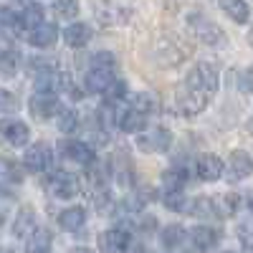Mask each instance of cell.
<instances>
[{
    "label": "cell",
    "instance_id": "f35d334b",
    "mask_svg": "<svg viewBox=\"0 0 253 253\" xmlns=\"http://www.w3.org/2000/svg\"><path fill=\"white\" fill-rule=\"evenodd\" d=\"M3 220H5V215H3V210H0V225H3Z\"/></svg>",
    "mask_w": 253,
    "mask_h": 253
},
{
    "label": "cell",
    "instance_id": "74e56055",
    "mask_svg": "<svg viewBox=\"0 0 253 253\" xmlns=\"http://www.w3.org/2000/svg\"><path fill=\"white\" fill-rule=\"evenodd\" d=\"M71 253H94L91 248H71Z\"/></svg>",
    "mask_w": 253,
    "mask_h": 253
},
{
    "label": "cell",
    "instance_id": "e575fe53",
    "mask_svg": "<svg viewBox=\"0 0 253 253\" xmlns=\"http://www.w3.org/2000/svg\"><path fill=\"white\" fill-rule=\"evenodd\" d=\"M0 175H3V177H13L15 182L23 177V175L18 172V165L15 162H8V160H0Z\"/></svg>",
    "mask_w": 253,
    "mask_h": 253
},
{
    "label": "cell",
    "instance_id": "5bb4252c",
    "mask_svg": "<svg viewBox=\"0 0 253 253\" xmlns=\"http://www.w3.org/2000/svg\"><path fill=\"white\" fill-rule=\"evenodd\" d=\"M18 23H20V38H28V33L33 28H38L41 23H43V8H41L38 3H28L26 10L18 15Z\"/></svg>",
    "mask_w": 253,
    "mask_h": 253
},
{
    "label": "cell",
    "instance_id": "7402d4cb",
    "mask_svg": "<svg viewBox=\"0 0 253 253\" xmlns=\"http://www.w3.org/2000/svg\"><path fill=\"white\" fill-rule=\"evenodd\" d=\"M218 5L220 10L233 20V23H248V18H251V8L246 0H218Z\"/></svg>",
    "mask_w": 253,
    "mask_h": 253
},
{
    "label": "cell",
    "instance_id": "2e32d148",
    "mask_svg": "<svg viewBox=\"0 0 253 253\" xmlns=\"http://www.w3.org/2000/svg\"><path fill=\"white\" fill-rule=\"evenodd\" d=\"M63 41L71 48H84L91 41V28L86 23H69L63 28Z\"/></svg>",
    "mask_w": 253,
    "mask_h": 253
},
{
    "label": "cell",
    "instance_id": "d590c367",
    "mask_svg": "<svg viewBox=\"0 0 253 253\" xmlns=\"http://www.w3.org/2000/svg\"><path fill=\"white\" fill-rule=\"evenodd\" d=\"M107 94L112 96V99H122V96H126V84L124 81H112V86L107 89Z\"/></svg>",
    "mask_w": 253,
    "mask_h": 253
},
{
    "label": "cell",
    "instance_id": "d4e9b609",
    "mask_svg": "<svg viewBox=\"0 0 253 253\" xmlns=\"http://www.w3.org/2000/svg\"><path fill=\"white\" fill-rule=\"evenodd\" d=\"M185 213L187 215H198V218H215V200L210 198H195L193 203H185Z\"/></svg>",
    "mask_w": 253,
    "mask_h": 253
},
{
    "label": "cell",
    "instance_id": "1f68e13d",
    "mask_svg": "<svg viewBox=\"0 0 253 253\" xmlns=\"http://www.w3.org/2000/svg\"><path fill=\"white\" fill-rule=\"evenodd\" d=\"M0 26H5L10 28L18 38H20V23H18V13L10 10L8 5H0Z\"/></svg>",
    "mask_w": 253,
    "mask_h": 253
},
{
    "label": "cell",
    "instance_id": "d6a6232c",
    "mask_svg": "<svg viewBox=\"0 0 253 253\" xmlns=\"http://www.w3.org/2000/svg\"><path fill=\"white\" fill-rule=\"evenodd\" d=\"M91 66L114 71V66H117V58H114V53H112V51H99V53H94V58H91Z\"/></svg>",
    "mask_w": 253,
    "mask_h": 253
},
{
    "label": "cell",
    "instance_id": "30bf717a",
    "mask_svg": "<svg viewBox=\"0 0 253 253\" xmlns=\"http://www.w3.org/2000/svg\"><path fill=\"white\" fill-rule=\"evenodd\" d=\"M208 101L210 99L205 94H198L193 89H185L182 86V91L177 94V109H180L182 117H195V114H200L208 107Z\"/></svg>",
    "mask_w": 253,
    "mask_h": 253
},
{
    "label": "cell",
    "instance_id": "9a60e30c",
    "mask_svg": "<svg viewBox=\"0 0 253 253\" xmlns=\"http://www.w3.org/2000/svg\"><path fill=\"white\" fill-rule=\"evenodd\" d=\"M58 225L63 230H69V233H79V230L86 225V210L74 205V208H66V210H61V215H58Z\"/></svg>",
    "mask_w": 253,
    "mask_h": 253
},
{
    "label": "cell",
    "instance_id": "d6986e66",
    "mask_svg": "<svg viewBox=\"0 0 253 253\" xmlns=\"http://www.w3.org/2000/svg\"><path fill=\"white\" fill-rule=\"evenodd\" d=\"M53 233L48 228H36L33 233L26 238V253H51Z\"/></svg>",
    "mask_w": 253,
    "mask_h": 253
},
{
    "label": "cell",
    "instance_id": "836d02e7",
    "mask_svg": "<svg viewBox=\"0 0 253 253\" xmlns=\"http://www.w3.org/2000/svg\"><path fill=\"white\" fill-rule=\"evenodd\" d=\"M15 109H18V99L8 89L0 86V114H13Z\"/></svg>",
    "mask_w": 253,
    "mask_h": 253
},
{
    "label": "cell",
    "instance_id": "ffe728a7",
    "mask_svg": "<svg viewBox=\"0 0 253 253\" xmlns=\"http://www.w3.org/2000/svg\"><path fill=\"white\" fill-rule=\"evenodd\" d=\"M117 124H119V129L126 132V134H139V132L147 129V117H142L139 112H134V109L129 107V109H124V112L119 114Z\"/></svg>",
    "mask_w": 253,
    "mask_h": 253
},
{
    "label": "cell",
    "instance_id": "7c38bea8",
    "mask_svg": "<svg viewBox=\"0 0 253 253\" xmlns=\"http://www.w3.org/2000/svg\"><path fill=\"white\" fill-rule=\"evenodd\" d=\"M223 167L225 165H223V160L218 155H203L198 160V165H195V172H198V177L203 182H215V180L223 177Z\"/></svg>",
    "mask_w": 253,
    "mask_h": 253
},
{
    "label": "cell",
    "instance_id": "484cf974",
    "mask_svg": "<svg viewBox=\"0 0 253 253\" xmlns=\"http://www.w3.org/2000/svg\"><path fill=\"white\" fill-rule=\"evenodd\" d=\"M132 109L139 112L142 117L157 114V112H160V101H157V96H152L150 91H137V94L132 96Z\"/></svg>",
    "mask_w": 253,
    "mask_h": 253
},
{
    "label": "cell",
    "instance_id": "4fadbf2b",
    "mask_svg": "<svg viewBox=\"0 0 253 253\" xmlns=\"http://www.w3.org/2000/svg\"><path fill=\"white\" fill-rule=\"evenodd\" d=\"M112 81H114V71H109V69L91 66L86 71V89L91 94H107V89L112 86Z\"/></svg>",
    "mask_w": 253,
    "mask_h": 253
},
{
    "label": "cell",
    "instance_id": "44dd1931",
    "mask_svg": "<svg viewBox=\"0 0 253 253\" xmlns=\"http://www.w3.org/2000/svg\"><path fill=\"white\" fill-rule=\"evenodd\" d=\"M36 230V213L33 208H20L13 220V236L15 238H28Z\"/></svg>",
    "mask_w": 253,
    "mask_h": 253
},
{
    "label": "cell",
    "instance_id": "4dcf8cb0",
    "mask_svg": "<svg viewBox=\"0 0 253 253\" xmlns=\"http://www.w3.org/2000/svg\"><path fill=\"white\" fill-rule=\"evenodd\" d=\"M53 8H56V13L61 15V18H74V15H79V10H81V3L79 0H53Z\"/></svg>",
    "mask_w": 253,
    "mask_h": 253
},
{
    "label": "cell",
    "instance_id": "83f0119b",
    "mask_svg": "<svg viewBox=\"0 0 253 253\" xmlns=\"http://www.w3.org/2000/svg\"><path fill=\"white\" fill-rule=\"evenodd\" d=\"M195 33L205 41V43H218L220 41V28L215 23H210V20H205V18L195 20Z\"/></svg>",
    "mask_w": 253,
    "mask_h": 253
},
{
    "label": "cell",
    "instance_id": "52a82bcc",
    "mask_svg": "<svg viewBox=\"0 0 253 253\" xmlns=\"http://www.w3.org/2000/svg\"><path fill=\"white\" fill-rule=\"evenodd\" d=\"M58 152L63 160H71L76 165H94V150L86 142L79 139H61L58 142Z\"/></svg>",
    "mask_w": 253,
    "mask_h": 253
},
{
    "label": "cell",
    "instance_id": "8d00e7d4",
    "mask_svg": "<svg viewBox=\"0 0 253 253\" xmlns=\"http://www.w3.org/2000/svg\"><path fill=\"white\" fill-rule=\"evenodd\" d=\"M0 198H5V200H13V198H15L13 187H10V185H3V182H0Z\"/></svg>",
    "mask_w": 253,
    "mask_h": 253
},
{
    "label": "cell",
    "instance_id": "60d3db41",
    "mask_svg": "<svg viewBox=\"0 0 253 253\" xmlns=\"http://www.w3.org/2000/svg\"><path fill=\"white\" fill-rule=\"evenodd\" d=\"M223 253H233V251H223Z\"/></svg>",
    "mask_w": 253,
    "mask_h": 253
},
{
    "label": "cell",
    "instance_id": "8992f818",
    "mask_svg": "<svg viewBox=\"0 0 253 253\" xmlns=\"http://www.w3.org/2000/svg\"><path fill=\"white\" fill-rule=\"evenodd\" d=\"M0 139L10 147H26L31 139V129L26 122H20L15 117H8L0 122Z\"/></svg>",
    "mask_w": 253,
    "mask_h": 253
},
{
    "label": "cell",
    "instance_id": "277c9868",
    "mask_svg": "<svg viewBox=\"0 0 253 253\" xmlns=\"http://www.w3.org/2000/svg\"><path fill=\"white\" fill-rule=\"evenodd\" d=\"M48 190L58 200H71V198H76L81 193V185H79V177L74 172L51 170L48 172Z\"/></svg>",
    "mask_w": 253,
    "mask_h": 253
},
{
    "label": "cell",
    "instance_id": "7a4b0ae2",
    "mask_svg": "<svg viewBox=\"0 0 253 253\" xmlns=\"http://www.w3.org/2000/svg\"><path fill=\"white\" fill-rule=\"evenodd\" d=\"M99 248L101 253H139V243L134 241V236L124 228H112L104 230L99 236Z\"/></svg>",
    "mask_w": 253,
    "mask_h": 253
},
{
    "label": "cell",
    "instance_id": "9c48e42d",
    "mask_svg": "<svg viewBox=\"0 0 253 253\" xmlns=\"http://www.w3.org/2000/svg\"><path fill=\"white\" fill-rule=\"evenodd\" d=\"M251 170H253V162H251V155L246 150H233L230 152V160H228V167H223L228 182L246 180L251 175Z\"/></svg>",
    "mask_w": 253,
    "mask_h": 253
},
{
    "label": "cell",
    "instance_id": "5b68a950",
    "mask_svg": "<svg viewBox=\"0 0 253 253\" xmlns=\"http://www.w3.org/2000/svg\"><path fill=\"white\" fill-rule=\"evenodd\" d=\"M53 162V150L46 142H36L23 152V167L31 172H46Z\"/></svg>",
    "mask_w": 253,
    "mask_h": 253
},
{
    "label": "cell",
    "instance_id": "4316f807",
    "mask_svg": "<svg viewBox=\"0 0 253 253\" xmlns=\"http://www.w3.org/2000/svg\"><path fill=\"white\" fill-rule=\"evenodd\" d=\"M160 241H162V246H165L167 251L177 248V246L185 241V228H182V225H177V223L165 225V228H162V233H160Z\"/></svg>",
    "mask_w": 253,
    "mask_h": 253
},
{
    "label": "cell",
    "instance_id": "f1b7e54d",
    "mask_svg": "<svg viewBox=\"0 0 253 253\" xmlns=\"http://www.w3.org/2000/svg\"><path fill=\"white\" fill-rule=\"evenodd\" d=\"M241 205V195L238 193H225L220 200H215V210L218 215H236Z\"/></svg>",
    "mask_w": 253,
    "mask_h": 253
},
{
    "label": "cell",
    "instance_id": "603a6c76",
    "mask_svg": "<svg viewBox=\"0 0 253 253\" xmlns=\"http://www.w3.org/2000/svg\"><path fill=\"white\" fill-rule=\"evenodd\" d=\"M187 182V175L180 170V167H172L162 175V190L165 195H182V187Z\"/></svg>",
    "mask_w": 253,
    "mask_h": 253
},
{
    "label": "cell",
    "instance_id": "e0dca14e",
    "mask_svg": "<svg viewBox=\"0 0 253 253\" xmlns=\"http://www.w3.org/2000/svg\"><path fill=\"white\" fill-rule=\"evenodd\" d=\"M56 38H58V28H56L53 23H46V20H43L38 28H33V31L28 33L26 41H31L36 48H48V46L56 43Z\"/></svg>",
    "mask_w": 253,
    "mask_h": 253
},
{
    "label": "cell",
    "instance_id": "ba28073f",
    "mask_svg": "<svg viewBox=\"0 0 253 253\" xmlns=\"http://www.w3.org/2000/svg\"><path fill=\"white\" fill-rule=\"evenodd\" d=\"M28 109H31V114H33L36 119L46 122V119H51V117H56V114L61 112V101H58L56 94H38V91H36V94L28 99Z\"/></svg>",
    "mask_w": 253,
    "mask_h": 253
},
{
    "label": "cell",
    "instance_id": "f546056e",
    "mask_svg": "<svg viewBox=\"0 0 253 253\" xmlns=\"http://www.w3.org/2000/svg\"><path fill=\"white\" fill-rule=\"evenodd\" d=\"M56 117H58V129H61V132L71 134V132L79 129V112H76V109H71V107H69V109H61Z\"/></svg>",
    "mask_w": 253,
    "mask_h": 253
},
{
    "label": "cell",
    "instance_id": "ab89813d",
    "mask_svg": "<svg viewBox=\"0 0 253 253\" xmlns=\"http://www.w3.org/2000/svg\"><path fill=\"white\" fill-rule=\"evenodd\" d=\"M0 253H13V251H8V248H0Z\"/></svg>",
    "mask_w": 253,
    "mask_h": 253
},
{
    "label": "cell",
    "instance_id": "6da1fadb",
    "mask_svg": "<svg viewBox=\"0 0 253 253\" xmlns=\"http://www.w3.org/2000/svg\"><path fill=\"white\" fill-rule=\"evenodd\" d=\"M185 89H193L198 94H205L208 99L218 91V69L213 63H195L185 79Z\"/></svg>",
    "mask_w": 253,
    "mask_h": 253
},
{
    "label": "cell",
    "instance_id": "8fae6325",
    "mask_svg": "<svg viewBox=\"0 0 253 253\" xmlns=\"http://www.w3.org/2000/svg\"><path fill=\"white\" fill-rule=\"evenodd\" d=\"M187 238H190V243H193L195 251L205 253V251H213V248L218 246V241H220V230L210 228V225H195V228L187 233Z\"/></svg>",
    "mask_w": 253,
    "mask_h": 253
},
{
    "label": "cell",
    "instance_id": "cb8c5ba5",
    "mask_svg": "<svg viewBox=\"0 0 253 253\" xmlns=\"http://www.w3.org/2000/svg\"><path fill=\"white\" fill-rule=\"evenodd\" d=\"M20 69V53L15 48L0 51V79H13Z\"/></svg>",
    "mask_w": 253,
    "mask_h": 253
},
{
    "label": "cell",
    "instance_id": "3957f363",
    "mask_svg": "<svg viewBox=\"0 0 253 253\" xmlns=\"http://www.w3.org/2000/svg\"><path fill=\"white\" fill-rule=\"evenodd\" d=\"M172 147V132L165 126H152L137 134V150L147 155H165Z\"/></svg>",
    "mask_w": 253,
    "mask_h": 253
},
{
    "label": "cell",
    "instance_id": "ac0fdd59",
    "mask_svg": "<svg viewBox=\"0 0 253 253\" xmlns=\"http://www.w3.org/2000/svg\"><path fill=\"white\" fill-rule=\"evenodd\" d=\"M96 129L101 132L99 134V139H101V144L104 142H109V134H112V126L117 124V112H114V107L112 104H101V107L96 109Z\"/></svg>",
    "mask_w": 253,
    "mask_h": 253
}]
</instances>
